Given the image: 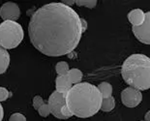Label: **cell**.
Instances as JSON below:
<instances>
[{"label":"cell","instance_id":"cell-9","mask_svg":"<svg viewBox=\"0 0 150 121\" xmlns=\"http://www.w3.org/2000/svg\"><path fill=\"white\" fill-rule=\"evenodd\" d=\"M145 18V13L140 9H134L128 14V20L133 26H139L142 24Z\"/></svg>","mask_w":150,"mask_h":121},{"label":"cell","instance_id":"cell-25","mask_svg":"<svg viewBox=\"0 0 150 121\" xmlns=\"http://www.w3.org/2000/svg\"><path fill=\"white\" fill-rule=\"evenodd\" d=\"M144 118H145V121H150V111H147V113H146Z\"/></svg>","mask_w":150,"mask_h":121},{"label":"cell","instance_id":"cell-11","mask_svg":"<svg viewBox=\"0 0 150 121\" xmlns=\"http://www.w3.org/2000/svg\"><path fill=\"white\" fill-rule=\"evenodd\" d=\"M10 65V54L7 50L0 47V75L4 74Z\"/></svg>","mask_w":150,"mask_h":121},{"label":"cell","instance_id":"cell-7","mask_svg":"<svg viewBox=\"0 0 150 121\" xmlns=\"http://www.w3.org/2000/svg\"><path fill=\"white\" fill-rule=\"evenodd\" d=\"M133 33L135 34L136 38L142 44H150V13L147 12L145 14V18L142 24L139 26L132 27Z\"/></svg>","mask_w":150,"mask_h":121},{"label":"cell","instance_id":"cell-17","mask_svg":"<svg viewBox=\"0 0 150 121\" xmlns=\"http://www.w3.org/2000/svg\"><path fill=\"white\" fill-rule=\"evenodd\" d=\"M38 113L41 116L43 117H47L49 116L50 114V109H49V106H47V104H44L42 105L39 109H38Z\"/></svg>","mask_w":150,"mask_h":121},{"label":"cell","instance_id":"cell-20","mask_svg":"<svg viewBox=\"0 0 150 121\" xmlns=\"http://www.w3.org/2000/svg\"><path fill=\"white\" fill-rule=\"evenodd\" d=\"M9 97V91L5 87H0V102L6 101Z\"/></svg>","mask_w":150,"mask_h":121},{"label":"cell","instance_id":"cell-22","mask_svg":"<svg viewBox=\"0 0 150 121\" xmlns=\"http://www.w3.org/2000/svg\"><path fill=\"white\" fill-rule=\"evenodd\" d=\"M61 3L66 6H68V7H71L72 5L75 4V0H62Z\"/></svg>","mask_w":150,"mask_h":121},{"label":"cell","instance_id":"cell-26","mask_svg":"<svg viewBox=\"0 0 150 121\" xmlns=\"http://www.w3.org/2000/svg\"><path fill=\"white\" fill-rule=\"evenodd\" d=\"M142 121H143V120H142Z\"/></svg>","mask_w":150,"mask_h":121},{"label":"cell","instance_id":"cell-15","mask_svg":"<svg viewBox=\"0 0 150 121\" xmlns=\"http://www.w3.org/2000/svg\"><path fill=\"white\" fill-rule=\"evenodd\" d=\"M56 73L58 76H66L69 72V64L65 61H60L56 64L55 67Z\"/></svg>","mask_w":150,"mask_h":121},{"label":"cell","instance_id":"cell-23","mask_svg":"<svg viewBox=\"0 0 150 121\" xmlns=\"http://www.w3.org/2000/svg\"><path fill=\"white\" fill-rule=\"evenodd\" d=\"M81 30H82V33L87 29V22H86L85 20L83 18H81Z\"/></svg>","mask_w":150,"mask_h":121},{"label":"cell","instance_id":"cell-13","mask_svg":"<svg viewBox=\"0 0 150 121\" xmlns=\"http://www.w3.org/2000/svg\"><path fill=\"white\" fill-rule=\"evenodd\" d=\"M114 107H115V100L112 96H110L108 98H103L100 110L105 111V113H110L114 109Z\"/></svg>","mask_w":150,"mask_h":121},{"label":"cell","instance_id":"cell-24","mask_svg":"<svg viewBox=\"0 0 150 121\" xmlns=\"http://www.w3.org/2000/svg\"><path fill=\"white\" fill-rule=\"evenodd\" d=\"M3 116H4V110H3V108L1 106V104H0V121H2Z\"/></svg>","mask_w":150,"mask_h":121},{"label":"cell","instance_id":"cell-1","mask_svg":"<svg viewBox=\"0 0 150 121\" xmlns=\"http://www.w3.org/2000/svg\"><path fill=\"white\" fill-rule=\"evenodd\" d=\"M32 45L43 54L58 57L73 52L81 41V18L62 3H50L35 11L28 25Z\"/></svg>","mask_w":150,"mask_h":121},{"label":"cell","instance_id":"cell-18","mask_svg":"<svg viewBox=\"0 0 150 121\" xmlns=\"http://www.w3.org/2000/svg\"><path fill=\"white\" fill-rule=\"evenodd\" d=\"M45 104V102L43 100V98L41 97V96H35L34 97V99H33V107H34V109L38 110V109L42 106V105Z\"/></svg>","mask_w":150,"mask_h":121},{"label":"cell","instance_id":"cell-4","mask_svg":"<svg viewBox=\"0 0 150 121\" xmlns=\"http://www.w3.org/2000/svg\"><path fill=\"white\" fill-rule=\"evenodd\" d=\"M21 25L17 21H6L0 23V47L12 50L17 47L23 39Z\"/></svg>","mask_w":150,"mask_h":121},{"label":"cell","instance_id":"cell-12","mask_svg":"<svg viewBox=\"0 0 150 121\" xmlns=\"http://www.w3.org/2000/svg\"><path fill=\"white\" fill-rule=\"evenodd\" d=\"M67 78H68V79L70 81V82L73 84H76V83H79V82L81 81L82 79V72L81 71V70L79 69H70L68 74L66 75Z\"/></svg>","mask_w":150,"mask_h":121},{"label":"cell","instance_id":"cell-10","mask_svg":"<svg viewBox=\"0 0 150 121\" xmlns=\"http://www.w3.org/2000/svg\"><path fill=\"white\" fill-rule=\"evenodd\" d=\"M56 91L59 93L66 94L72 87V83L67 78V76H58L55 81Z\"/></svg>","mask_w":150,"mask_h":121},{"label":"cell","instance_id":"cell-21","mask_svg":"<svg viewBox=\"0 0 150 121\" xmlns=\"http://www.w3.org/2000/svg\"><path fill=\"white\" fill-rule=\"evenodd\" d=\"M61 114L65 117L66 119H68V118H70V117L73 116V114L71 113V111L69 110L68 108H67L66 105H64V106L62 107V109H61Z\"/></svg>","mask_w":150,"mask_h":121},{"label":"cell","instance_id":"cell-3","mask_svg":"<svg viewBox=\"0 0 150 121\" xmlns=\"http://www.w3.org/2000/svg\"><path fill=\"white\" fill-rule=\"evenodd\" d=\"M121 75L126 83L137 90L150 87V59L144 54H132L122 65Z\"/></svg>","mask_w":150,"mask_h":121},{"label":"cell","instance_id":"cell-6","mask_svg":"<svg viewBox=\"0 0 150 121\" xmlns=\"http://www.w3.org/2000/svg\"><path fill=\"white\" fill-rule=\"evenodd\" d=\"M121 101L124 106L128 108L138 107L142 101V94L139 90L133 87H127L121 93Z\"/></svg>","mask_w":150,"mask_h":121},{"label":"cell","instance_id":"cell-16","mask_svg":"<svg viewBox=\"0 0 150 121\" xmlns=\"http://www.w3.org/2000/svg\"><path fill=\"white\" fill-rule=\"evenodd\" d=\"M97 0H75V3L79 7H87L93 9L97 5Z\"/></svg>","mask_w":150,"mask_h":121},{"label":"cell","instance_id":"cell-5","mask_svg":"<svg viewBox=\"0 0 150 121\" xmlns=\"http://www.w3.org/2000/svg\"><path fill=\"white\" fill-rule=\"evenodd\" d=\"M65 97L66 94H62L57 92L56 90L53 91L52 95L49 98V102H47V106L50 113L53 114L56 118L59 119H66L64 116L61 114V109L62 107L66 105L65 103Z\"/></svg>","mask_w":150,"mask_h":121},{"label":"cell","instance_id":"cell-19","mask_svg":"<svg viewBox=\"0 0 150 121\" xmlns=\"http://www.w3.org/2000/svg\"><path fill=\"white\" fill-rule=\"evenodd\" d=\"M9 121H26V118L21 113H13L9 118Z\"/></svg>","mask_w":150,"mask_h":121},{"label":"cell","instance_id":"cell-14","mask_svg":"<svg viewBox=\"0 0 150 121\" xmlns=\"http://www.w3.org/2000/svg\"><path fill=\"white\" fill-rule=\"evenodd\" d=\"M97 88H98V90L100 91V93L103 98L110 97L111 94H112V86H111V84L108 83V82H106V81L101 82Z\"/></svg>","mask_w":150,"mask_h":121},{"label":"cell","instance_id":"cell-2","mask_svg":"<svg viewBox=\"0 0 150 121\" xmlns=\"http://www.w3.org/2000/svg\"><path fill=\"white\" fill-rule=\"evenodd\" d=\"M103 97L97 86L88 82H79L66 93L65 103L73 115L87 118L96 114Z\"/></svg>","mask_w":150,"mask_h":121},{"label":"cell","instance_id":"cell-8","mask_svg":"<svg viewBox=\"0 0 150 121\" xmlns=\"http://www.w3.org/2000/svg\"><path fill=\"white\" fill-rule=\"evenodd\" d=\"M0 17L4 20V21H18L21 17V10L18 4H16L14 2L4 3L0 8Z\"/></svg>","mask_w":150,"mask_h":121}]
</instances>
